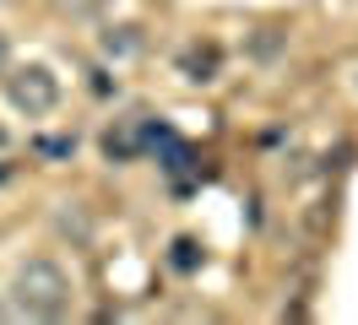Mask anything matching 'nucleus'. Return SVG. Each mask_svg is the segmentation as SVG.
<instances>
[{
  "mask_svg": "<svg viewBox=\"0 0 358 325\" xmlns=\"http://www.w3.org/2000/svg\"><path fill=\"white\" fill-rule=\"evenodd\" d=\"M185 71H190V82H206V76L217 71V49H190V55H185Z\"/></svg>",
  "mask_w": 358,
  "mask_h": 325,
  "instance_id": "obj_3",
  "label": "nucleus"
},
{
  "mask_svg": "<svg viewBox=\"0 0 358 325\" xmlns=\"http://www.w3.org/2000/svg\"><path fill=\"white\" fill-rule=\"evenodd\" d=\"M6 92H11V103L22 108V114H49V108L60 103V76L49 65H22V71L6 76Z\"/></svg>",
  "mask_w": 358,
  "mask_h": 325,
  "instance_id": "obj_2",
  "label": "nucleus"
},
{
  "mask_svg": "<svg viewBox=\"0 0 358 325\" xmlns=\"http://www.w3.org/2000/svg\"><path fill=\"white\" fill-rule=\"evenodd\" d=\"M11 298H17V309L33 315V320H60V315H71L76 287H71V271L60 260L33 255L22 271H17V282H11Z\"/></svg>",
  "mask_w": 358,
  "mask_h": 325,
  "instance_id": "obj_1",
  "label": "nucleus"
},
{
  "mask_svg": "<svg viewBox=\"0 0 358 325\" xmlns=\"http://www.w3.org/2000/svg\"><path fill=\"white\" fill-rule=\"evenodd\" d=\"M0 76H11V38L0 33Z\"/></svg>",
  "mask_w": 358,
  "mask_h": 325,
  "instance_id": "obj_4",
  "label": "nucleus"
}]
</instances>
